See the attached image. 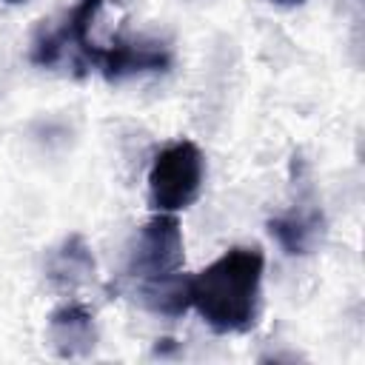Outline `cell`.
<instances>
[{"instance_id":"6da1fadb","label":"cell","mask_w":365,"mask_h":365,"mask_svg":"<svg viewBox=\"0 0 365 365\" xmlns=\"http://www.w3.org/2000/svg\"><path fill=\"white\" fill-rule=\"evenodd\" d=\"M182 228L177 214L157 211L134 237L125 262V279L137 302L157 314L177 319L191 308V277L182 271Z\"/></svg>"},{"instance_id":"7a4b0ae2","label":"cell","mask_w":365,"mask_h":365,"mask_svg":"<svg viewBox=\"0 0 365 365\" xmlns=\"http://www.w3.org/2000/svg\"><path fill=\"white\" fill-rule=\"evenodd\" d=\"M265 257L237 245L191 277V308L214 334H248L259 319Z\"/></svg>"},{"instance_id":"3957f363","label":"cell","mask_w":365,"mask_h":365,"mask_svg":"<svg viewBox=\"0 0 365 365\" xmlns=\"http://www.w3.org/2000/svg\"><path fill=\"white\" fill-rule=\"evenodd\" d=\"M205 180V160L202 151L191 140H177L157 151L148 168V202L154 211L177 214L202 191Z\"/></svg>"},{"instance_id":"277c9868","label":"cell","mask_w":365,"mask_h":365,"mask_svg":"<svg viewBox=\"0 0 365 365\" xmlns=\"http://www.w3.org/2000/svg\"><path fill=\"white\" fill-rule=\"evenodd\" d=\"M100 9H103V0H77V6L66 14V20L57 29L37 31V37L31 40L29 60L43 68L68 63L77 68V74L94 68L100 46L91 40V26Z\"/></svg>"},{"instance_id":"5b68a950","label":"cell","mask_w":365,"mask_h":365,"mask_svg":"<svg viewBox=\"0 0 365 365\" xmlns=\"http://www.w3.org/2000/svg\"><path fill=\"white\" fill-rule=\"evenodd\" d=\"M108 83H120L134 74L145 71H168L171 68V51L160 40H123L117 37L111 46H100L97 66H94Z\"/></svg>"},{"instance_id":"8992f818","label":"cell","mask_w":365,"mask_h":365,"mask_svg":"<svg viewBox=\"0 0 365 365\" xmlns=\"http://www.w3.org/2000/svg\"><path fill=\"white\" fill-rule=\"evenodd\" d=\"M46 339L60 359H80L88 356L97 345V325L94 314L80 302H66L48 314Z\"/></svg>"},{"instance_id":"52a82bcc","label":"cell","mask_w":365,"mask_h":365,"mask_svg":"<svg viewBox=\"0 0 365 365\" xmlns=\"http://www.w3.org/2000/svg\"><path fill=\"white\" fill-rule=\"evenodd\" d=\"M322 231H325V220H322V211L314 205H297L268 220V234L279 242V248L288 257L311 254Z\"/></svg>"},{"instance_id":"ba28073f","label":"cell","mask_w":365,"mask_h":365,"mask_svg":"<svg viewBox=\"0 0 365 365\" xmlns=\"http://www.w3.org/2000/svg\"><path fill=\"white\" fill-rule=\"evenodd\" d=\"M91 274H94V257L80 234L66 237L46 259V277L54 288H77Z\"/></svg>"},{"instance_id":"9c48e42d","label":"cell","mask_w":365,"mask_h":365,"mask_svg":"<svg viewBox=\"0 0 365 365\" xmlns=\"http://www.w3.org/2000/svg\"><path fill=\"white\" fill-rule=\"evenodd\" d=\"M271 3H277V6H288V9H291V6H302L305 0H271Z\"/></svg>"},{"instance_id":"30bf717a","label":"cell","mask_w":365,"mask_h":365,"mask_svg":"<svg viewBox=\"0 0 365 365\" xmlns=\"http://www.w3.org/2000/svg\"><path fill=\"white\" fill-rule=\"evenodd\" d=\"M3 3H9V6H20V3H26V0H3Z\"/></svg>"}]
</instances>
